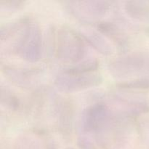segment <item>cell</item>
Wrapping results in <instances>:
<instances>
[{
	"mask_svg": "<svg viewBox=\"0 0 149 149\" xmlns=\"http://www.w3.org/2000/svg\"><path fill=\"white\" fill-rule=\"evenodd\" d=\"M82 127L88 133L94 134L97 144L103 149L122 148L127 134V127L113 111L101 104L95 105L85 111Z\"/></svg>",
	"mask_w": 149,
	"mask_h": 149,
	"instance_id": "6da1fadb",
	"label": "cell"
},
{
	"mask_svg": "<svg viewBox=\"0 0 149 149\" xmlns=\"http://www.w3.org/2000/svg\"><path fill=\"white\" fill-rule=\"evenodd\" d=\"M6 51L22 59L36 61L42 54V33L39 26L31 19L17 20L1 31Z\"/></svg>",
	"mask_w": 149,
	"mask_h": 149,
	"instance_id": "7a4b0ae2",
	"label": "cell"
},
{
	"mask_svg": "<svg viewBox=\"0 0 149 149\" xmlns=\"http://www.w3.org/2000/svg\"><path fill=\"white\" fill-rule=\"evenodd\" d=\"M109 69L116 78L146 80L142 77L149 76V57L138 52L122 55L111 63Z\"/></svg>",
	"mask_w": 149,
	"mask_h": 149,
	"instance_id": "3957f363",
	"label": "cell"
},
{
	"mask_svg": "<svg viewBox=\"0 0 149 149\" xmlns=\"http://www.w3.org/2000/svg\"><path fill=\"white\" fill-rule=\"evenodd\" d=\"M56 53L58 59L68 63H76L85 55L82 39L68 29H61L57 35Z\"/></svg>",
	"mask_w": 149,
	"mask_h": 149,
	"instance_id": "277c9868",
	"label": "cell"
},
{
	"mask_svg": "<svg viewBox=\"0 0 149 149\" xmlns=\"http://www.w3.org/2000/svg\"><path fill=\"white\" fill-rule=\"evenodd\" d=\"M99 75L93 73L65 72L55 81L58 88L65 92H75L94 87L101 82Z\"/></svg>",
	"mask_w": 149,
	"mask_h": 149,
	"instance_id": "5b68a950",
	"label": "cell"
},
{
	"mask_svg": "<svg viewBox=\"0 0 149 149\" xmlns=\"http://www.w3.org/2000/svg\"><path fill=\"white\" fill-rule=\"evenodd\" d=\"M107 1H74L70 2L69 9L75 16L82 19L100 18L109 10Z\"/></svg>",
	"mask_w": 149,
	"mask_h": 149,
	"instance_id": "8992f818",
	"label": "cell"
},
{
	"mask_svg": "<svg viewBox=\"0 0 149 149\" xmlns=\"http://www.w3.org/2000/svg\"><path fill=\"white\" fill-rule=\"evenodd\" d=\"M5 74L10 81L23 88H31L38 82L39 74L35 69L27 70L23 68L6 67Z\"/></svg>",
	"mask_w": 149,
	"mask_h": 149,
	"instance_id": "52a82bcc",
	"label": "cell"
},
{
	"mask_svg": "<svg viewBox=\"0 0 149 149\" xmlns=\"http://www.w3.org/2000/svg\"><path fill=\"white\" fill-rule=\"evenodd\" d=\"M13 149H52L47 139L39 132H28L16 141Z\"/></svg>",
	"mask_w": 149,
	"mask_h": 149,
	"instance_id": "ba28073f",
	"label": "cell"
},
{
	"mask_svg": "<svg viewBox=\"0 0 149 149\" xmlns=\"http://www.w3.org/2000/svg\"><path fill=\"white\" fill-rule=\"evenodd\" d=\"M83 33L87 40L101 53L105 55H110L113 52L111 45H109V42L97 32L94 31H93L87 30Z\"/></svg>",
	"mask_w": 149,
	"mask_h": 149,
	"instance_id": "9c48e42d",
	"label": "cell"
},
{
	"mask_svg": "<svg viewBox=\"0 0 149 149\" xmlns=\"http://www.w3.org/2000/svg\"><path fill=\"white\" fill-rule=\"evenodd\" d=\"M66 149H74V148H66Z\"/></svg>",
	"mask_w": 149,
	"mask_h": 149,
	"instance_id": "30bf717a",
	"label": "cell"
}]
</instances>
